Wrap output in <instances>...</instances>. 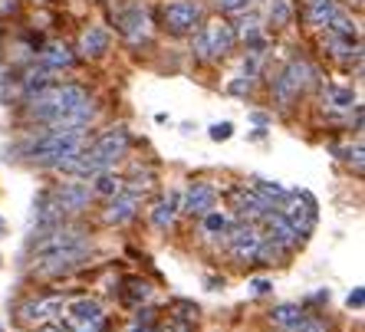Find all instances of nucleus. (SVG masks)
<instances>
[{
    "label": "nucleus",
    "mask_w": 365,
    "mask_h": 332,
    "mask_svg": "<svg viewBox=\"0 0 365 332\" xmlns=\"http://www.w3.org/2000/svg\"><path fill=\"white\" fill-rule=\"evenodd\" d=\"M34 273L40 276H60V273L79 266V260L89 256V237L79 227L69 224H56L50 230H40V237H34Z\"/></svg>",
    "instance_id": "obj_1"
},
{
    "label": "nucleus",
    "mask_w": 365,
    "mask_h": 332,
    "mask_svg": "<svg viewBox=\"0 0 365 332\" xmlns=\"http://www.w3.org/2000/svg\"><path fill=\"white\" fill-rule=\"evenodd\" d=\"M0 332H4V326H0Z\"/></svg>",
    "instance_id": "obj_35"
},
{
    "label": "nucleus",
    "mask_w": 365,
    "mask_h": 332,
    "mask_svg": "<svg viewBox=\"0 0 365 332\" xmlns=\"http://www.w3.org/2000/svg\"><path fill=\"white\" fill-rule=\"evenodd\" d=\"M204 217V230H207V234H227L230 230V221H227V214H221V211H207V214H201Z\"/></svg>",
    "instance_id": "obj_24"
},
{
    "label": "nucleus",
    "mask_w": 365,
    "mask_h": 332,
    "mask_svg": "<svg viewBox=\"0 0 365 332\" xmlns=\"http://www.w3.org/2000/svg\"><path fill=\"white\" fill-rule=\"evenodd\" d=\"M53 201H56V207L63 214H79L93 201V187L83 185V181H66V185H60L53 191Z\"/></svg>",
    "instance_id": "obj_11"
},
{
    "label": "nucleus",
    "mask_w": 365,
    "mask_h": 332,
    "mask_svg": "<svg viewBox=\"0 0 365 332\" xmlns=\"http://www.w3.org/2000/svg\"><path fill=\"white\" fill-rule=\"evenodd\" d=\"M230 234V254L237 256L240 264H250V260H257V254H260V244H264V234L254 227V224H240V227L227 230Z\"/></svg>",
    "instance_id": "obj_10"
},
{
    "label": "nucleus",
    "mask_w": 365,
    "mask_h": 332,
    "mask_svg": "<svg viewBox=\"0 0 365 332\" xmlns=\"http://www.w3.org/2000/svg\"><path fill=\"white\" fill-rule=\"evenodd\" d=\"M96 178V185H93V194H102V197H115L125 187V181L119 178V175H112V168L109 171H99V175H93Z\"/></svg>",
    "instance_id": "obj_20"
},
{
    "label": "nucleus",
    "mask_w": 365,
    "mask_h": 332,
    "mask_svg": "<svg viewBox=\"0 0 365 332\" xmlns=\"http://www.w3.org/2000/svg\"><path fill=\"white\" fill-rule=\"evenodd\" d=\"M50 76H53V69H46V66H36V69H30L26 73V79H24V89L26 93H40V89H46V85H53L50 83Z\"/></svg>",
    "instance_id": "obj_23"
},
{
    "label": "nucleus",
    "mask_w": 365,
    "mask_h": 332,
    "mask_svg": "<svg viewBox=\"0 0 365 332\" xmlns=\"http://www.w3.org/2000/svg\"><path fill=\"white\" fill-rule=\"evenodd\" d=\"M283 201H287V207H283V221L297 230L299 237H306L316 224V201L309 194H303V191H299V194H287Z\"/></svg>",
    "instance_id": "obj_7"
},
{
    "label": "nucleus",
    "mask_w": 365,
    "mask_h": 332,
    "mask_svg": "<svg viewBox=\"0 0 365 332\" xmlns=\"http://www.w3.org/2000/svg\"><path fill=\"white\" fill-rule=\"evenodd\" d=\"M306 79H309V66H306V63H289V66L283 69V76L277 79V95H280V103H289V99L306 85Z\"/></svg>",
    "instance_id": "obj_13"
},
{
    "label": "nucleus",
    "mask_w": 365,
    "mask_h": 332,
    "mask_svg": "<svg viewBox=\"0 0 365 332\" xmlns=\"http://www.w3.org/2000/svg\"><path fill=\"white\" fill-rule=\"evenodd\" d=\"M63 319H66L69 332H102V326H106V316H102L99 303H93V299H69V303H63Z\"/></svg>",
    "instance_id": "obj_6"
},
{
    "label": "nucleus",
    "mask_w": 365,
    "mask_h": 332,
    "mask_svg": "<svg viewBox=\"0 0 365 332\" xmlns=\"http://www.w3.org/2000/svg\"><path fill=\"white\" fill-rule=\"evenodd\" d=\"M217 7H224V10H240V7H247L250 0H214Z\"/></svg>",
    "instance_id": "obj_30"
},
{
    "label": "nucleus",
    "mask_w": 365,
    "mask_h": 332,
    "mask_svg": "<svg viewBox=\"0 0 365 332\" xmlns=\"http://www.w3.org/2000/svg\"><path fill=\"white\" fill-rule=\"evenodd\" d=\"M40 66H46V69H73L76 66V56H73L63 43H50V46L43 50V56H40Z\"/></svg>",
    "instance_id": "obj_15"
},
{
    "label": "nucleus",
    "mask_w": 365,
    "mask_h": 332,
    "mask_svg": "<svg viewBox=\"0 0 365 332\" xmlns=\"http://www.w3.org/2000/svg\"><path fill=\"white\" fill-rule=\"evenodd\" d=\"M125 152H128V132L125 128H109L93 148H83L73 158L60 162L56 171H66V175H76V178H93L99 171L115 168L125 158Z\"/></svg>",
    "instance_id": "obj_3"
},
{
    "label": "nucleus",
    "mask_w": 365,
    "mask_h": 332,
    "mask_svg": "<svg viewBox=\"0 0 365 332\" xmlns=\"http://www.w3.org/2000/svg\"><path fill=\"white\" fill-rule=\"evenodd\" d=\"M34 332H69V329H63V326H56V323H43V326H36Z\"/></svg>",
    "instance_id": "obj_32"
},
{
    "label": "nucleus",
    "mask_w": 365,
    "mask_h": 332,
    "mask_svg": "<svg viewBox=\"0 0 365 332\" xmlns=\"http://www.w3.org/2000/svg\"><path fill=\"white\" fill-rule=\"evenodd\" d=\"M346 303H349V306H352V309H362V303H365V296H362V286H356V290L349 293V299H346Z\"/></svg>",
    "instance_id": "obj_29"
},
{
    "label": "nucleus",
    "mask_w": 365,
    "mask_h": 332,
    "mask_svg": "<svg viewBox=\"0 0 365 332\" xmlns=\"http://www.w3.org/2000/svg\"><path fill=\"white\" fill-rule=\"evenodd\" d=\"M270 20H273V26H287V20H289V4L287 0H273L270 4Z\"/></svg>",
    "instance_id": "obj_25"
},
{
    "label": "nucleus",
    "mask_w": 365,
    "mask_h": 332,
    "mask_svg": "<svg viewBox=\"0 0 365 332\" xmlns=\"http://www.w3.org/2000/svg\"><path fill=\"white\" fill-rule=\"evenodd\" d=\"M293 332H326V326L316 323V319H303V323H299Z\"/></svg>",
    "instance_id": "obj_27"
},
{
    "label": "nucleus",
    "mask_w": 365,
    "mask_h": 332,
    "mask_svg": "<svg viewBox=\"0 0 365 332\" xmlns=\"http://www.w3.org/2000/svg\"><path fill=\"white\" fill-rule=\"evenodd\" d=\"M165 332H191V326L181 323V326H171V329H165Z\"/></svg>",
    "instance_id": "obj_33"
},
{
    "label": "nucleus",
    "mask_w": 365,
    "mask_h": 332,
    "mask_svg": "<svg viewBox=\"0 0 365 332\" xmlns=\"http://www.w3.org/2000/svg\"><path fill=\"white\" fill-rule=\"evenodd\" d=\"M234 43H237V33H234V26L227 20H211V24H204L195 36V53L201 60H224L230 50H234Z\"/></svg>",
    "instance_id": "obj_5"
},
{
    "label": "nucleus",
    "mask_w": 365,
    "mask_h": 332,
    "mask_svg": "<svg viewBox=\"0 0 365 332\" xmlns=\"http://www.w3.org/2000/svg\"><path fill=\"white\" fill-rule=\"evenodd\" d=\"M63 296H40V299H30L20 306V323L24 326H43V323H56L63 313Z\"/></svg>",
    "instance_id": "obj_9"
},
{
    "label": "nucleus",
    "mask_w": 365,
    "mask_h": 332,
    "mask_svg": "<svg viewBox=\"0 0 365 332\" xmlns=\"http://www.w3.org/2000/svg\"><path fill=\"white\" fill-rule=\"evenodd\" d=\"M26 112L53 128H86L93 122V103L79 85H46L30 99Z\"/></svg>",
    "instance_id": "obj_2"
},
{
    "label": "nucleus",
    "mask_w": 365,
    "mask_h": 332,
    "mask_svg": "<svg viewBox=\"0 0 365 332\" xmlns=\"http://www.w3.org/2000/svg\"><path fill=\"white\" fill-rule=\"evenodd\" d=\"M250 290H254L257 296H267V293L273 290V283L270 280H254V283H250Z\"/></svg>",
    "instance_id": "obj_28"
},
{
    "label": "nucleus",
    "mask_w": 365,
    "mask_h": 332,
    "mask_svg": "<svg viewBox=\"0 0 365 332\" xmlns=\"http://www.w3.org/2000/svg\"><path fill=\"white\" fill-rule=\"evenodd\" d=\"M162 17L171 33H195V26H201V7L195 0H175L165 7Z\"/></svg>",
    "instance_id": "obj_8"
},
{
    "label": "nucleus",
    "mask_w": 365,
    "mask_h": 332,
    "mask_svg": "<svg viewBox=\"0 0 365 332\" xmlns=\"http://www.w3.org/2000/svg\"><path fill=\"white\" fill-rule=\"evenodd\" d=\"M148 323H152V313H138L135 326H132V332H145L148 329Z\"/></svg>",
    "instance_id": "obj_31"
},
{
    "label": "nucleus",
    "mask_w": 365,
    "mask_h": 332,
    "mask_svg": "<svg viewBox=\"0 0 365 332\" xmlns=\"http://www.w3.org/2000/svg\"><path fill=\"white\" fill-rule=\"evenodd\" d=\"M237 211L240 214H254V217H267L273 207L260 191H237Z\"/></svg>",
    "instance_id": "obj_17"
},
{
    "label": "nucleus",
    "mask_w": 365,
    "mask_h": 332,
    "mask_svg": "<svg viewBox=\"0 0 365 332\" xmlns=\"http://www.w3.org/2000/svg\"><path fill=\"white\" fill-rule=\"evenodd\" d=\"M303 319H306V316H303V309H299L297 303H283V306L273 309V323L283 326V329H289V332L297 329V326L303 323Z\"/></svg>",
    "instance_id": "obj_22"
},
{
    "label": "nucleus",
    "mask_w": 365,
    "mask_h": 332,
    "mask_svg": "<svg viewBox=\"0 0 365 332\" xmlns=\"http://www.w3.org/2000/svg\"><path fill=\"white\" fill-rule=\"evenodd\" d=\"M135 211H138V194L135 191H125L122 187L119 194L109 201V207H106V224H115V227H122V224H128L132 217H135Z\"/></svg>",
    "instance_id": "obj_12"
},
{
    "label": "nucleus",
    "mask_w": 365,
    "mask_h": 332,
    "mask_svg": "<svg viewBox=\"0 0 365 332\" xmlns=\"http://www.w3.org/2000/svg\"><path fill=\"white\" fill-rule=\"evenodd\" d=\"M175 217H178V194L162 197V201L155 204V211H152V224L165 230V227H171V224H175Z\"/></svg>",
    "instance_id": "obj_19"
},
{
    "label": "nucleus",
    "mask_w": 365,
    "mask_h": 332,
    "mask_svg": "<svg viewBox=\"0 0 365 332\" xmlns=\"http://www.w3.org/2000/svg\"><path fill=\"white\" fill-rule=\"evenodd\" d=\"M230 135H234V125H230V122H217V125H211V138H214V142H227Z\"/></svg>",
    "instance_id": "obj_26"
},
{
    "label": "nucleus",
    "mask_w": 365,
    "mask_h": 332,
    "mask_svg": "<svg viewBox=\"0 0 365 332\" xmlns=\"http://www.w3.org/2000/svg\"><path fill=\"white\" fill-rule=\"evenodd\" d=\"M214 201H217V191H214L211 185H191L185 191V204H181V211L191 214V217H201V214H207L214 207Z\"/></svg>",
    "instance_id": "obj_14"
},
{
    "label": "nucleus",
    "mask_w": 365,
    "mask_h": 332,
    "mask_svg": "<svg viewBox=\"0 0 365 332\" xmlns=\"http://www.w3.org/2000/svg\"><path fill=\"white\" fill-rule=\"evenodd\" d=\"M122 33L128 36V40L132 43H138V40H145V33H148V17H145L142 10L138 7H132V10H125V14H122Z\"/></svg>",
    "instance_id": "obj_16"
},
{
    "label": "nucleus",
    "mask_w": 365,
    "mask_h": 332,
    "mask_svg": "<svg viewBox=\"0 0 365 332\" xmlns=\"http://www.w3.org/2000/svg\"><path fill=\"white\" fill-rule=\"evenodd\" d=\"M109 50V33L102 30V26H89L79 40V53L83 56H102V53Z\"/></svg>",
    "instance_id": "obj_18"
},
{
    "label": "nucleus",
    "mask_w": 365,
    "mask_h": 332,
    "mask_svg": "<svg viewBox=\"0 0 365 332\" xmlns=\"http://www.w3.org/2000/svg\"><path fill=\"white\" fill-rule=\"evenodd\" d=\"M83 148H86V128H50V132H43L40 138H34V142L24 148V155L30 162L56 168L60 162L73 158V155L83 152Z\"/></svg>",
    "instance_id": "obj_4"
},
{
    "label": "nucleus",
    "mask_w": 365,
    "mask_h": 332,
    "mask_svg": "<svg viewBox=\"0 0 365 332\" xmlns=\"http://www.w3.org/2000/svg\"><path fill=\"white\" fill-rule=\"evenodd\" d=\"M4 234H7V221H4V217H0V237H4Z\"/></svg>",
    "instance_id": "obj_34"
},
{
    "label": "nucleus",
    "mask_w": 365,
    "mask_h": 332,
    "mask_svg": "<svg viewBox=\"0 0 365 332\" xmlns=\"http://www.w3.org/2000/svg\"><path fill=\"white\" fill-rule=\"evenodd\" d=\"M336 17H339L336 0H309V20H313L316 26H329Z\"/></svg>",
    "instance_id": "obj_21"
}]
</instances>
